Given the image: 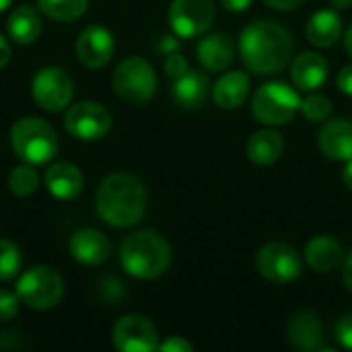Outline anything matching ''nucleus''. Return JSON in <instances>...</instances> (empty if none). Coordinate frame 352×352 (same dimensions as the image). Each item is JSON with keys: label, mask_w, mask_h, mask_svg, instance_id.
I'll use <instances>...</instances> for the list:
<instances>
[{"label": "nucleus", "mask_w": 352, "mask_h": 352, "mask_svg": "<svg viewBox=\"0 0 352 352\" xmlns=\"http://www.w3.org/2000/svg\"><path fill=\"white\" fill-rule=\"evenodd\" d=\"M336 82H338V89H340L344 95L352 97V64L344 66V68L338 72V78H336Z\"/></svg>", "instance_id": "72a5a7b5"}, {"label": "nucleus", "mask_w": 352, "mask_h": 352, "mask_svg": "<svg viewBox=\"0 0 352 352\" xmlns=\"http://www.w3.org/2000/svg\"><path fill=\"white\" fill-rule=\"evenodd\" d=\"M146 202L144 184L126 171L109 173L95 194L97 214L116 229L138 225L146 212Z\"/></svg>", "instance_id": "f03ea898"}, {"label": "nucleus", "mask_w": 352, "mask_h": 352, "mask_svg": "<svg viewBox=\"0 0 352 352\" xmlns=\"http://www.w3.org/2000/svg\"><path fill=\"white\" fill-rule=\"evenodd\" d=\"M10 4H12V0H0V12H2V10H6Z\"/></svg>", "instance_id": "37998d69"}, {"label": "nucleus", "mask_w": 352, "mask_h": 352, "mask_svg": "<svg viewBox=\"0 0 352 352\" xmlns=\"http://www.w3.org/2000/svg\"><path fill=\"white\" fill-rule=\"evenodd\" d=\"M122 268L140 280H153L167 272L171 264V248L157 231H136L120 245Z\"/></svg>", "instance_id": "7ed1b4c3"}, {"label": "nucleus", "mask_w": 352, "mask_h": 352, "mask_svg": "<svg viewBox=\"0 0 352 352\" xmlns=\"http://www.w3.org/2000/svg\"><path fill=\"white\" fill-rule=\"evenodd\" d=\"M305 35L316 47H330L342 35V19L336 10H318L307 21Z\"/></svg>", "instance_id": "5701e85b"}, {"label": "nucleus", "mask_w": 352, "mask_h": 352, "mask_svg": "<svg viewBox=\"0 0 352 352\" xmlns=\"http://www.w3.org/2000/svg\"><path fill=\"white\" fill-rule=\"evenodd\" d=\"M39 10L58 23H72L87 12L89 0H37Z\"/></svg>", "instance_id": "a878e982"}, {"label": "nucleus", "mask_w": 352, "mask_h": 352, "mask_svg": "<svg viewBox=\"0 0 352 352\" xmlns=\"http://www.w3.org/2000/svg\"><path fill=\"white\" fill-rule=\"evenodd\" d=\"M254 0H221V6L227 8L229 12H243L250 8Z\"/></svg>", "instance_id": "e433bc0d"}, {"label": "nucleus", "mask_w": 352, "mask_h": 352, "mask_svg": "<svg viewBox=\"0 0 352 352\" xmlns=\"http://www.w3.org/2000/svg\"><path fill=\"white\" fill-rule=\"evenodd\" d=\"M239 54L248 70L260 76L280 72L293 54L291 33L274 21H254L239 37Z\"/></svg>", "instance_id": "f257e3e1"}, {"label": "nucleus", "mask_w": 352, "mask_h": 352, "mask_svg": "<svg viewBox=\"0 0 352 352\" xmlns=\"http://www.w3.org/2000/svg\"><path fill=\"white\" fill-rule=\"evenodd\" d=\"M301 111L309 122H324L332 113V101L326 95H309L301 101Z\"/></svg>", "instance_id": "c85d7f7f"}, {"label": "nucleus", "mask_w": 352, "mask_h": 352, "mask_svg": "<svg viewBox=\"0 0 352 352\" xmlns=\"http://www.w3.org/2000/svg\"><path fill=\"white\" fill-rule=\"evenodd\" d=\"M111 340L122 352H151L159 349V332L155 324L138 314L120 318L113 326Z\"/></svg>", "instance_id": "f8f14e48"}, {"label": "nucleus", "mask_w": 352, "mask_h": 352, "mask_svg": "<svg viewBox=\"0 0 352 352\" xmlns=\"http://www.w3.org/2000/svg\"><path fill=\"white\" fill-rule=\"evenodd\" d=\"M291 78H293L295 87L305 93L318 91L328 78L326 58L316 52H303L301 56L295 58V62L291 66Z\"/></svg>", "instance_id": "f3484780"}, {"label": "nucleus", "mask_w": 352, "mask_h": 352, "mask_svg": "<svg viewBox=\"0 0 352 352\" xmlns=\"http://www.w3.org/2000/svg\"><path fill=\"white\" fill-rule=\"evenodd\" d=\"M159 52L161 54H173V52H179V39L177 35H163L159 39Z\"/></svg>", "instance_id": "f704fd0d"}, {"label": "nucleus", "mask_w": 352, "mask_h": 352, "mask_svg": "<svg viewBox=\"0 0 352 352\" xmlns=\"http://www.w3.org/2000/svg\"><path fill=\"white\" fill-rule=\"evenodd\" d=\"M64 126L70 136L82 142H93L103 138L111 130V116L101 103L78 101L68 107L64 116Z\"/></svg>", "instance_id": "9d476101"}, {"label": "nucleus", "mask_w": 352, "mask_h": 352, "mask_svg": "<svg viewBox=\"0 0 352 352\" xmlns=\"http://www.w3.org/2000/svg\"><path fill=\"white\" fill-rule=\"evenodd\" d=\"M19 303L21 299L16 297V293L0 289V324L14 320V316L19 314Z\"/></svg>", "instance_id": "c756f323"}, {"label": "nucleus", "mask_w": 352, "mask_h": 352, "mask_svg": "<svg viewBox=\"0 0 352 352\" xmlns=\"http://www.w3.org/2000/svg\"><path fill=\"white\" fill-rule=\"evenodd\" d=\"M344 285H346V289L352 293V254L346 258V262H344Z\"/></svg>", "instance_id": "58836bf2"}, {"label": "nucleus", "mask_w": 352, "mask_h": 352, "mask_svg": "<svg viewBox=\"0 0 352 352\" xmlns=\"http://www.w3.org/2000/svg\"><path fill=\"white\" fill-rule=\"evenodd\" d=\"M305 260L316 272H332L342 262V245L330 235H318L307 243Z\"/></svg>", "instance_id": "b1692460"}, {"label": "nucleus", "mask_w": 352, "mask_h": 352, "mask_svg": "<svg viewBox=\"0 0 352 352\" xmlns=\"http://www.w3.org/2000/svg\"><path fill=\"white\" fill-rule=\"evenodd\" d=\"M336 338L344 349L352 351V314H346L340 318V322L336 326Z\"/></svg>", "instance_id": "2f4dec72"}, {"label": "nucleus", "mask_w": 352, "mask_h": 352, "mask_svg": "<svg viewBox=\"0 0 352 352\" xmlns=\"http://www.w3.org/2000/svg\"><path fill=\"white\" fill-rule=\"evenodd\" d=\"M157 351L161 352H192L194 351V346L186 340V338H182V336H171V338H167L165 342H159V349Z\"/></svg>", "instance_id": "473e14b6"}, {"label": "nucleus", "mask_w": 352, "mask_h": 352, "mask_svg": "<svg viewBox=\"0 0 352 352\" xmlns=\"http://www.w3.org/2000/svg\"><path fill=\"white\" fill-rule=\"evenodd\" d=\"M64 295L62 276L50 266H33L16 280V297L23 305L45 311L60 303Z\"/></svg>", "instance_id": "0eeeda50"}, {"label": "nucleus", "mask_w": 352, "mask_h": 352, "mask_svg": "<svg viewBox=\"0 0 352 352\" xmlns=\"http://www.w3.org/2000/svg\"><path fill=\"white\" fill-rule=\"evenodd\" d=\"M76 58L87 68H103L116 52V39L103 25L87 27L76 39Z\"/></svg>", "instance_id": "ddd939ff"}, {"label": "nucleus", "mask_w": 352, "mask_h": 352, "mask_svg": "<svg viewBox=\"0 0 352 352\" xmlns=\"http://www.w3.org/2000/svg\"><path fill=\"white\" fill-rule=\"evenodd\" d=\"M10 56H12V50H10L8 39H4V35H0V70L10 62Z\"/></svg>", "instance_id": "4c0bfd02"}, {"label": "nucleus", "mask_w": 352, "mask_h": 352, "mask_svg": "<svg viewBox=\"0 0 352 352\" xmlns=\"http://www.w3.org/2000/svg\"><path fill=\"white\" fill-rule=\"evenodd\" d=\"M330 4L336 8V10H346L352 6V0H330Z\"/></svg>", "instance_id": "a19ab883"}, {"label": "nucleus", "mask_w": 352, "mask_h": 352, "mask_svg": "<svg viewBox=\"0 0 352 352\" xmlns=\"http://www.w3.org/2000/svg\"><path fill=\"white\" fill-rule=\"evenodd\" d=\"M8 37L19 45H29L41 35V16L29 4L16 6L6 21Z\"/></svg>", "instance_id": "4be33fe9"}, {"label": "nucleus", "mask_w": 352, "mask_h": 352, "mask_svg": "<svg viewBox=\"0 0 352 352\" xmlns=\"http://www.w3.org/2000/svg\"><path fill=\"white\" fill-rule=\"evenodd\" d=\"M10 146L23 163L43 165L58 155L60 142L52 124L41 118L27 116L12 124Z\"/></svg>", "instance_id": "20e7f679"}, {"label": "nucleus", "mask_w": 352, "mask_h": 352, "mask_svg": "<svg viewBox=\"0 0 352 352\" xmlns=\"http://www.w3.org/2000/svg\"><path fill=\"white\" fill-rule=\"evenodd\" d=\"M301 2L303 0H264V4L274 10H295L301 6Z\"/></svg>", "instance_id": "c9c22d12"}, {"label": "nucleus", "mask_w": 352, "mask_h": 352, "mask_svg": "<svg viewBox=\"0 0 352 352\" xmlns=\"http://www.w3.org/2000/svg\"><path fill=\"white\" fill-rule=\"evenodd\" d=\"M196 52H198L200 64L210 72L225 70L235 58V45H233V39L227 33L206 35L204 39H200Z\"/></svg>", "instance_id": "a211bd4d"}, {"label": "nucleus", "mask_w": 352, "mask_h": 352, "mask_svg": "<svg viewBox=\"0 0 352 352\" xmlns=\"http://www.w3.org/2000/svg\"><path fill=\"white\" fill-rule=\"evenodd\" d=\"M31 95L35 103L45 111H62L70 105L74 95V82L70 74L60 66H43L31 80Z\"/></svg>", "instance_id": "6e6552de"}, {"label": "nucleus", "mask_w": 352, "mask_h": 352, "mask_svg": "<svg viewBox=\"0 0 352 352\" xmlns=\"http://www.w3.org/2000/svg\"><path fill=\"white\" fill-rule=\"evenodd\" d=\"M344 45H346V52L352 56V25L349 27L346 35H344Z\"/></svg>", "instance_id": "79ce46f5"}, {"label": "nucleus", "mask_w": 352, "mask_h": 352, "mask_svg": "<svg viewBox=\"0 0 352 352\" xmlns=\"http://www.w3.org/2000/svg\"><path fill=\"white\" fill-rule=\"evenodd\" d=\"M318 144L322 153L332 161H351L352 159V122L334 120L322 126Z\"/></svg>", "instance_id": "dca6fc26"}, {"label": "nucleus", "mask_w": 352, "mask_h": 352, "mask_svg": "<svg viewBox=\"0 0 352 352\" xmlns=\"http://www.w3.org/2000/svg\"><path fill=\"white\" fill-rule=\"evenodd\" d=\"M250 95V76L248 72L233 70L223 74L212 89V99L221 109H237Z\"/></svg>", "instance_id": "aec40b11"}, {"label": "nucleus", "mask_w": 352, "mask_h": 352, "mask_svg": "<svg viewBox=\"0 0 352 352\" xmlns=\"http://www.w3.org/2000/svg\"><path fill=\"white\" fill-rule=\"evenodd\" d=\"M8 188L19 198H27V196L35 194V190L39 188V175H37L35 167L31 163H23V165L14 167L8 175Z\"/></svg>", "instance_id": "bb28decb"}, {"label": "nucleus", "mask_w": 352, "mask_h": 352, "mask_svg": "<svg viewBox=\"0 0 352 352\" xmlns=\"http://www.w3.org/2000/svg\"><path fill=\"white\" fill-rule=\"evenodd\" d=\"M70 256L85 266H101L111 258V241L95 229H80L70 237Z\"/></svg>", "instance_id": "4468645a"}, {"label": "nucleus", "mask_w": 352, "mask_h": 352, "mask_svg": "<svg viewBox=\"0 0 352 352\" xmlns=\"http://www.w3.org/2000/svg\"><path fill=\"white\" fill-rule=\"evenodd\" d=\"M301 101L303 99L293 87L280 80H272L254 93L252 113L266 126H283L293 122V118L301 111Z\"/></svg>", "instance_id": "39448f33"}, {"label": "nucleus", "mask_w": 352, "mask_h": 352, "mask_svg": "<svg viewBox=\"0 0 352 352\" xmlns=\"http://www.w3.org/2000/svg\"><path fill=\"white\" fill-rule=\"evenodd\" d=\"M43 182H45L47 192L58 200H74L82 192V186H85L82 171L74 163H68V161H58L50 165L43 175Z\"/></svg>", "instance_id": "2eb2a0df"}, {"label": "nucleus", "mask_w": 352, "mask_h": 352, "mask_svg": "<svg viewBox=\"0 0 352 352\" xmlns=\"http://www.w3.org/2000/svg\"><path fill=\"white\" fill-rule=\"evenodd\" d=\"M214 21L212 0H173L169 6V25L182 39H192L210 29Z\"/></svg>", "instance_id": "9b49d317"}, {"label": "nucleus", "mask_w": 352, "mask_h": 352, "mask_svg": "<svg viewBox=\"0 0 352 352\" xmlns=\"http://www.w3.org/2000/svg\"><path fill=\"white\" fill-rule=\"evenodd\" d=\"M342 179H344L346 188L352 190V159L351 161H346V167L342 169Z\"/></svg>", "instance_id": "ea45409f"}, {"label": "nucleus", "mask_w": 352, "mask_h": 352, "mask_svg": "<svg viewBox=\"0 0 352 352\" xmlns=\"http://www.w3.org/2000/svg\"><path fill=\"white\" fill-rule=\"evenodd\" d=\"M113 91L130 105H144L157 93V74L144 58L130 56L113 70Z\"/></svg>", "instance_id": "423d86ee"}, {"label": "nucleus", "mask_w": 352, "mask_h": 352, "mask_svg": "<svg viewBox=\"0 0 352 352\" xmlns=\"http://www.w3.org/2000/svg\"><path fill=\"white\" fill-rule=\"evenodd\" d=\"M210 91L208 76L198 70H188L173 82V99L184 109H196L204 105Z\"/></svg>", "instance_id": "6ab92c4d"}, {"label": "nucleus", "mask_w": 352, "mask_h": 352, "mask_svg": "<svg viewBox=\"0 0 352 352\" xmlns=\"http://www.w3.org/2000/svg\"><path fill=\"white\" fill-rule=\"evenodd\" d=\"M322 322L314 311H299L289 322V340L299 351H318L322 346Z\"/></svg>", "instance_id": "412c9836"}, {"label": "nucleus", "mask_w": 352, "mask_h": 352, "mask_svg": "<svg viewBox=\"0 0 352 352\" xmlns=\"http://www.w3.org/2000/svg\"><path fill=\"white\" fill-rule=\"evenodd\" d=\"M256 266L266 280L274 285H287L299 278L303 270V260L293 245L283 241H272L258 252Z\"/></svg>", "instance_id": "1a4fd4ad"}, {"label": "nucleus", "mask_w": 352, "mask_h": 352, "mask_svg": "<svg viewBox=\"0 0 352 352\" xmlns=\"http://www.w3.org/2000/svg\"><path fill=\"white\" fill-rule=\"evenodd\" d=\"M285 140L276 130H260L248 142V159L256 165H272L280 159Z\"/></svg>", "instance_id": "393cba45"}, {"label": "nucleus", "mask_w": 352, "mask_h": 352, "mask_svg": "<svg viewBox=\"0 0 352 352\" xmlns=\"http://www.w3.org/2000/svg\"><path fill=\"white\" fill-rule=\"evenodd\" d=\"M188 70H190V64L179 52H173V54L165 56V72H167V76L177 78V76L186 74Z\"/></svg>", "instance_id": "7c9ffc66"}, {"label": "nucleus", "mask_w": 352, "mask_h": 352, "mask_svg": "<svg viewBox=\"0 0 352 352\" xmlns=\"http://www.w3.org/2000/svg\"><path fill=\"white\" fill-rule=\"evenodd\" d=\"M23 266V254L10 239H0V283L12 280Z\"/></svg>", "instance_id": "cd10ccee"}]
</instances>
